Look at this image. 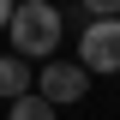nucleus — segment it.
Masks as SVG:
<instances>
[{
	"instance_id": "f257e3e1",
	"label": "nucleus",
	"mask_w": 120,
	"mask_h": 120,
	"mask_svg": "<svg viewBox=\"0 0 120 120\" xmlns=\"http://www.w3.org/2000/svg\"><path fill=\"white\" fill-rule=\"evenodd\" d=\"M60 30H66V12H60V6H48V0H18L6 36H12V54L48 60V54L60 48Z\"/></svg>"
},
{
	"instance_id": "f03ea898",
	"label": "nucleus",
	"mask_w": 120,
	"mask_h": 120,
	"mask_svg": "<svg viewBox=\"0 0 120 120\" xmlns=\"http://www.w3.org/2000/svg\"><path fill=\"white\" fill-rule=\"evenodd\" d=\"M78 66L84 72H120V18H90L84 24Z\"/></svg>"
},
{
	"instance_id": "7ed1b4c3",
	"label": "nucleus",
	"mask_w": 120,
	"mask_h": 120,
	"mask_svg": "<svg viewBox=\"0 0 120 120\" xmlns=\"http://www.w3.org/2000/svg\"><path fill=\"white\" fill-rule=\"evenodd\" d=\"M84 90H90V72L78 66V60H48V66H42V78H36V96H48L54 108L84 102Z\"/></svg>"
},
{
	"instance_id": "20e7f679",
	"label": "nucleus",
	"mask_w": 120,
	"mask_h": 120,
	"mask_svg": "<svg viewBox=\"0 0 120 120\" xmlns=\"http://www.w3.org/2000/svg\"><path fill=\"white\" fill-rule=\"evenodd\" d=\"M0 96H6V102L30 96V60L24 54H6V60H0Z\"/></svg>"
},
{
	"instance_id": "39448f33",
	"label": "nucleus",
	"mask_w": 120,
	"mask_h": 120,
	"mask_svg": "<svg viewBox=\"0 0 120 120\" xmlns=\"http://www.w3.org/2000/svg\"><path fill=\"white\" fill-rule=\"evenodd\" d=\"M6 120H54V102H48V96H36V90H30V96H18V102L6 108Z\"/></svg>"
},
{
	"instance_id": "423d86ee",
	"label": "nucleus",
	"mask_w": 120,
	"mask_h": 120,
	"mask_svg": "<svg viewBox=\"0 0 120 120\" xmlns=\"http://www.w3.org/2000/svg\"><path fill=\"white\" fill-rule=\"evenodd\" d=\"M84 18H120V0H78Z\"/></svg>"
},
{
	"instance_id": "0eeeda50",
	"label": "nucleus",
	"mask_w": 120,
	"mask_h": 120,
	"mask_svg": "<svg viewBox=\"0 0 120 120\" xmlns=\"http://www.w3.org/2000/svg\"><path fill=\"white\" fill-rule=\"evenodd\" d=\"M12 12H18V0H0V30L12 24Z\"/></svg>"
}]
</instances>
